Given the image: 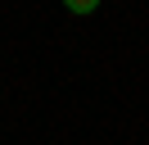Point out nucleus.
Segmentation results:
<instances>
[{"label": "nucleus", "mask_w": 149, "mask_h": 145, "mask_svg": "<svg viewBox=\"0 0 149 145\" xmlns=\"http://www.w3.org/2000/svg\"><path fill=\"white\" fill-rule=\"evenodd\" d=\"M63 5H68V14H95L100 0H63Z\"/></svg>", "instance_id": "obj_1"}]
</instances>
